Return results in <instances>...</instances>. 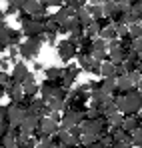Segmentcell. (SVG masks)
<instances>
[{
    "label": "cell",
    "mask_w": 142,
    "mask_h": 148,
    "mask_svg": "<svg viewBox=\"0 0 142 148\" xmlns=\"http://www.w3.org/2000/svg\"><path fill=\"white\" fill-rule=\"evenodd\" d=\"M126 52L128 50H124V48H114V50H108V60L112 62V64H116V66H120L124 60H126Z\"/></svg>",
    "instance_id": "11"
},
{
    "label": "cell",
    "mask_w": 142,
    "mask_h": 148,
    "mask_svg": "<svg viewBox=\"0 0 142 148\" xmlns=\"http://www.w3.org/2000/svg\"><path fill=\"white\" fill-rule=\"evenodd\" d=\"M4 90H6V96L10 98V104H18L24 98V92H22V86L20 84H10Z\"/></svg>",
    "instance_id": "8"
},
{
    "label": "cell",
    "mask_w": 142,
    "mask_h": 148,
    "mask_svg": "<svg viewBox=\"0 0 142 148\" xmlns=\"http://www.w3.org/2000/svg\"><path fill=\"white\" fill-rule=\"evenodd\" d=\"M128 26V36L130 38H142V22H132V24H126Z\"/></svg>",
    "instance_id": "19"
},
{
    "label": "cell",
    "mask_w": 142,
    "mask_h": 148,
    "mask_svg": "<svg viewBox=\"0 0 142 148\" xmlns=\"http://www.w3.org/2000/svg\"><path fill=\"white\" fill-rule=\"evenodd\" d=\"M38 120H40V118H36V116H32V114H26V116H24V120L18 124V132L24 134V136H30V134L36 130Z\"/></svg>",
    "instance_id": "6"
},
{
    "label": "cell",
    "mask_w": 142,
    "mask_h": 148,
    "mask_svg": "<svg viewBox=\"0 0 142 148\" xmlns=\"http://www.w3.org/2000/svg\"><path fill=\"white\" fill-rule=\"evenodd\" d=\"M98 76H102V78L116 76V64H112L110 60H104V62H100V72H98Z\"/></svg>",
    "instance_id": "12"
},
{
    "label": "cell",
    "mask_w": 142,
    "mask_h": 148,
    "mask_svg": "<svg viewBox=\"0 0 142 148\" xmlns=\"http://www.w3.org/2000/svg\"><path fill=\"white\" fill-rule=\"evenodd\" d=\"M130 50L136 52V54H142V38H132L130 40Z\"/></svg>",
    "instance_id": "27"
},
{
    "label": "cell",
    "mask_w": 142,
    "mask_h": 148,
    "mask_svg": "<svg viewBox=\"0 0 142 148\" xmlns=\"http://www.w3.org/2000/svg\"><path fill=\"white\" fill-rule=\"evenodd\" d=\"M42 70H44L46 80H60V76H62V68L60 66H48V68H42Z\"/></svg>",
    "instance_id": "18"
},
{
    "label": "cell",
    "mask_w": 142,
    "mask_h": 148,
    "mask_svg": "<svg viewBox=\"0 0 142 148\" xmlns=\"http://www.w3.org/2000/svg\"><path fill=\"white\" fill-rule=\"evenodd\" d=\"M6 114H8V106H0V122H6Z\"/></svg>",
    "instance_id": "36"
},
{
    "label": "cell",
    "mask_w": 142,
    "mask_h": 148,
    "mask_svg": "<svg viewBox=\"0 0 142 148\" xmlns=\"http://www.w3.org/2000/svg\"><path fill=\"white\" fill-rule=\"evenodd\" d=\"M8 68H10V62L6 58H0V70L2 72H8Z\"/></svg>",
    "instance_id": "35"
},
{
    "label": "cell",
    "mask_w": 142,
    "mask_h": 148,
    "mask_svg": "<svg viewBox=\"0 0 142 148\" xmlns=\"http://www.w3.org/2000/svg\"><path fill=\"white\" fill-rule=\"evenodd\" d=\"M40 2H44L48 8H50V6H62V4H64V0H40Z\"/></svg>",
    "instance_id": "34"
},
{
    "label": "cell",
    "mask_w": 142,
    "mask_h": 148,
    "mask_svg": "<svg viewBox=\"0 0 142 148\" xmlns=\"http://www.w3.org/2000/svg\"><path fill=\"white\" fill-rule=\"evenodd\" d=\"M106 118V122L110 128H122V120H124V114H120L118 110L116 112H112L110 116H104Z\"/></svg>",
    "instance_id": "16"
},
{
    "label": "cell",
    "mask_w": 142,
    "mask_h": 148,
    "mask_svg": "<svg viewBox=\"0 0 142 148\" xmlns=\"http://www.w3.org/2000/svg\"><path fill=\"white\" fill-rule=\"evenodd\" d=\"M82 120H84V114H82V112H70V110H64L62 116H60L58 128H62V130H70V128H74V126H78Z\"/></svg>",
    "instance_id": "3"
},
{
    "label": "cell",
    "mask_w": 142,
    "mask_h": 148,
    "mask_svg": "<svg viewBox=\"0 0 142 148\" xmlns=\"http://www.w3.org/2000/svg\"><path fill=\"white\" fill-rule=\"evenodd\" d=\"M36 148H54V146H52V140H50V136H44V138H40V140H38V144H36Z\"/></svg>",
    "instance_id": "31"
},
{
    "label": "cell",
    "mask_w": 142,
    "mask_h": 148,
    "mask_svg": "<svg viewBox=\"0 0 142 148\" xmlns=\"http://www.w3.org/2000/svg\"><path fill=\"white\" fill-rule=\"evenodd\" d=\"M112 148H132V146H130V144H126V142H114Z\"/></svg>",
    "instance_id": "37"
},
{
    "label": "cell",
    "mask_w": 142,
    "mask_h": 148,
    "mask_svg": "<svg viewBox=\"0 0 142 148\" xmlns=\"http://www.w3.org/2000/svg\"><path fill=\"white\" fill-rule=\"evenodd\" d=\"M20 86H22V92H24L26 98H34V96L38 94V84H36V80H32V82H22Z\"/></svg>",
    "instance_id": "13"
},
{
    "label": "cell",
    "mask_w": 142,
    "mask_h": 148,
    "mask_svg": "<svg viewBox=\"0 0 142 148\" xmlns=\"http://www.w3.org/2000/svg\"><path fill=\"white\" fill-rule=\"evenodd\" d=\"M98 32H100V26L96 24L94 20H92L88 26H84V36H86V38H96Z\"/></svg>",
    "instance_id": "23"
},
{
    "label": "cell",
    "mask_w": 142,
    "mask_h": 148,
    "mask_svg": "<svg viewBox=\"0 0 142 148\" xmlns=\"http://www.w3.org/2000/svg\"><path fill=\"white\" fill-rule=\"evenodd\" d=\"M114 26V30H116V34H118V38H122V36H128V26L122 24V22H116Z\"/></svg>",
    "instance_id": "28"
},
{
    "label": "cell",
    "mask_w": 142,
    "mask_h": 148,
    "mask_svg": "<svg viewBox=\"0 0 142 148\" xmlns=\"http://www.w3.org/2000/svg\"><path fill=\"white\" fill-rule=\"evenodd\" d=\"M98 36H100L102 40H106V42H110V40L118 38V34H116V30H114V26H112V24H108V26H104V28H100Z\"/></svg>",
    "instance_id": "14"
},
{
    "label": "cell",
    "mask_w": 142,
    "mask_h": 148,
    "mask_svg": "<svg viewBox=\"0 0 142 148\" xmlns=\"http://www.w3.org/2000/svg\"><path fill=\"white\" fill-rule=\"evenodd\" d=\"M92 52H108V48H106V40H102L100 36L92 38Z\"/></svg>",
    "instance_id": "24"
},
{
    "label": "cell",
    "mask_w": 142,
    "mask_h": 148,
    "mask_svg": "<svg viewBox=\"0 0 142 148\" xmlns=\"http://www.w3.org/2000/svg\"><path fill=\"white\" fill-rule=\"evenodd\" d=\"M16 18H18V22H20V24H26V22H30V20H32V16H30L26 10H18V12H16Z\"/></svg>",
    "instance_id": "29"
},
{
    "label": "cell",
    "mask_w": 142,
    "mask_h": 148,
    "mask_svg": "<svg viewBox=\"0 0 142 148\" xmlns=\"http://www.w3.org/2000/svg\"><path fill=\"white\" fill-rule=\"evenodd\" d=\"M20 32H22V36L26 38H30V36H38V34H44V22H42V18H32L30 22H26V24H20Z\"/></svg>",
    "instance_id": "4"
},
{
    "label": "cell",
    "mask_w": 142,
    "mask_h": 148,
    "mask_svg": "<svg viewBox=\"0 0 142 148\" xmlns=\"http://www.w3.org/2000/svg\"><path fill=\"white\" fill-rule=\"evenodd\" d=\"M0 84H2L4 88H6V86H10V84H14L8 72H2V70H0Z\"/></svg>",
    "instance_id": "30"
},
{
    "label": "cell",
    "mask_w": 142,
    "mask_h": 148,
    "mask_svg": "<svg viewBox=\"0 0 142 148\" xmlns=\"http://www.w3.org/2000/svg\"><path fill=\"white\" fill-rule=\"evenodd\" d=\"M0 20H4V12H2V8H0Z\"/></svg>",
    "instance_id": "40"
},
{
    "label": "cell",
    "mask_w": 142,
    "mask_h": 148,
    "mask_svg": "<svg viewBox=\"0 0 142 148\" xmlns=\"http://www.w3.org/2000/svg\"><path fill=\"white\" fill-rule=\"evenodd\" d=\"M44 42H46L44 34H38V36H30V38H26V40H22V42L18 44V56L24 58L26 62L32 60V58H36V56L40 54V48H42Z\"/></svg>",
    "instance_id": "1"
},
{
    "label": "cell",
    "mask_w": 142,
    "mask_h": 148,
    "mask_svg": "<svg viewBox=\"0 0 142 148\" xmlns=\"http://www.w3.org/2000/svg\"><path fill=\"white\" fill-rule=\"evenodd\" d=\"M122 128H124L126 132H132V130L140 128V114H128V116H124Z\"/></svg>",
    "instance_id": "10"
},
{
    "label": "cell",
    "mask_w": 142,
    "mask_h": 148,
    "mask_svg": "<svg viewBox=\"0 0 142 148\" xmlns=\"http://www.w3.org/2000/svg\"><path fill=\"white\" fill-rule=\"evenodd\" d=\"M20 42H22V32L16 30V28H12L10 34H8V46H18Z\"/></svg>",
    "instance_id": "21"
},
{
    "label": "cell",
    "mask_w": 142,
    "mask_h": 148,
    "mask_svg": "<svg viewBox=\"0 0 142 148\" xmlns=\"http://www.w3.org/2000/svg\"><path fill=\"white\" fill-rule=\"evenodd\" d=\"M46 108L50 112H62L64 110V100H58V98H54V96H50L46 100Z\"/></svg>",
    "instance_id": "17"
},
{
    "label": "cell",
    "mask_w": 142,
    "mask_h": 148,
    "mask_svg": "<svg viewBox=\"0 0 142 148\" xmlns=\"http://www.w3.org/2000/svg\"><path fill=\"white\" fill-rule=\"evenodd\" d=\"M6 52H8V62H12V64H16L18 62V46H8L6 48Z\"/></svg>",
    "instance_id": "26"
},
{
    "label": "cell",
    "mask_w": 142,
    "mask_h": 148,
    "mask_svg": "<svg viewBox=\"0 0 142 148\" xmlns=\"http://www.w3.org/2000/svg\"><path fill=\"white\" fill-rule=\"evenodd\" d=\"M74 16H76V20H78L82 26H88L90 22H92V18H90V14H88V10H86V4H84V6H80V8L76 10V14H74Z\"/></svg>",
    "instance_id": "15"
},
{
    "label": "cell",
    "mask_w": 142,
    "mask_h": 148,
    "mask_svg": "<svg viewBox=\"0 0 142 148\" xmlns=\"http://www.w3.org/2000/svg\"><path fill=\"white\" fill-rule=\"evenodd\" d=\"M10 6H14V8H18V10H22L24 4H26V0H6Z\"/></svg>",
    "instance_id": "33"
},
{
    "label": "cell",
    "mask_w": 142,
    "mask_h": 148,
    "mask_svg": "<svg viewBox=\"0 0 142 148\" xmlns=\"http://www.w3.org/2000/svg\"><path fill=\"white\" fill-rule=\"evenodd\" d=\"M126 4H134V2H138V0H124Z\"/></svg>",
    "instance_id": "39"
},
{
    "label": "cell",
    "mask_w": 142,
    "mask_h": 148,
    "mask_svg": "<svg viewBox=\"0 0 142 148\" xmlns=\"http://www.w3.org/2000/svg\"><path fill=\"white\" fill-rule=\"evenodd\" d=\"M34 70L40 72V70H42V62H34Z\"/></svg>",
    "instance_id": "38"
},
{
    "label": "cell",
    "mask_w": 142,
    "mask_h": 148,
    "mask_svg": "<svg viewBox=\"0 0 142 148\" xmlns=\"http://www.w3.org/2000/svg\"><path fill=\"white\" fill-rule=\"evenodd\" d=\"M2 12H4V18H6V16H16L18 8H14V6H10V4H8V6H6V8H4Z\"/></svg>",
    "instance_id": "32"
},
{
    "label": "cell",
    "mask_w": 142,
    "mask_h": 148,
    "mask_svg": "<svg viewBox=\"0 0 142 148\" xmlns=\"http://www.w3.org/2000/svg\"><path fill=\"white\" fill-rule=\"evenodd\" d=\"M130 146L132 148H140L142 146V128H136L130 132Z\"/></svg>",
    "instance_id": "20"
},
{
    "label": "cell",
    "mask_w": 142,
    "mask_h": 148,
    "mask_svg": "<svg viewBox=\"0 0 142 148\" xmlns=\"http://www.w3.org/2000/svg\"><path fill=\"white\" fill-rule=\"evenodd\" d=\"M22 10H26L32 18H42L44 14H48V6L40 0H26Z\"/></svg>",
    "instance_id": "5"
},
{
    "label": "cell",
    "mask_w": 142,
    "mask_h": 148,
    "mask_svg": "<svg viewBox=\"0 0 142 148\" xmlns=\"http://www.w3.org/2000/svg\"><path fill=\"white\" fill-rule=\"evenodd\" d=\"M56 50H58V58H60L64 64L72 62V60L76 58V54H78V46L72 44V42H68V40H60V42L56 44Z\"/></svg>",
    "instance_id": "2"
},
{
    "label": "cell",
    "mask_w": 142,
    "mask_h": 148,
    "mask_svg": "<svg viewBox=\"0 0 142 148\" xmlns=\"http://www.w3.org/2000/svg\"><path fill=\"white\" fill-rule=\"evenodd\" d=\"M86 10H88V14H90L92 20L104 16V14H102V4H86Z\"/></svg>",
    "instance_id": "22"
},
{
    "label": "cell",
    "mask_w": 142,
    "mask_h": 148,
    "mask_svg": "<svg viewBox=\"0 0 142 148\" xmlns=\"http://www.w3.org/2000/svg\"><path fill=\"white\" fill-rule=\"evenodd\" d=\"M28 72H30V70H28L26 62H16V64H12V74H10V78H12L14 84H22L24 76Z\"/></svg>",
    "instance_id": "7"
},
{
    "label": "cell",
    "mask_w": 142,
    "mask_h": 148,
    "mask_svg": "<svg viewBox=\"0 0 142 148\" xmlns=\"http://www.w3.org/2000/svg\"><path fill=\"white\" fill-rule=\"evenodd\" d=\"M100 90H104L108 96H116V76H110V78H102L100 80Z\"/></svg>",
    "instance_id": "9"
},
{
    "label": "cell",
    "mask_w": 142,
    "mask_h": 148,
    "mask_svg": "<svg viewBox=\"0 0 142 148\" xmlns=\"http://www.w3.org/2000/svg\"><path fill=\"white\" fill-rule=\"evenodd\" d=\"M128 78H130V82H132L134 88H140V84H142V72H140V70L130 72V74H128Z\"/></svg>",
    "instance_id": "25"
}]
</instances>
